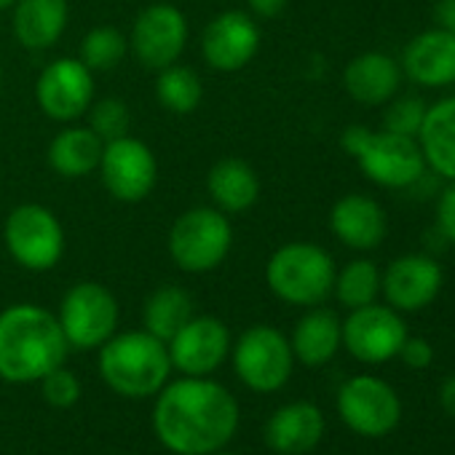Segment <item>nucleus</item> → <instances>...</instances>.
Returning a JSON list of instances; mask_svg holds the SVG:
<instances>
[{"mask_svg":"<svg viewBox=\"0 0 455 455\" xmlns=\"http://www.w3.org/2000/svg\"><path fill=\"white\" fill-rule=\"evenodd\" d=\"M442 266L423 252H407L380 271V295L399 314H412L431 306L442 292Z\"/></svg>","mask_w":455,"mask_h":455,"instance_id":"obj_17","label":"nucleus"},{"mask_svg":"<svg viewBox=\"0 0 455 455\" xmlns=\"http://www.w3.org/2000/svg\"><path fill=\"white\" fill-rule=\"evenodd\" d=\"M153 431L177 455L222 450L239 431V402L217 380L182 375L156 394Z\"/></svg>","mask_w":455,"mask_h":455,"instance_id":"obj_1","label":"nucleus"},{"mask_svg":"<svg viewBox=\"0 0 455 455\" xmlns=\"http://www.w3.org/2000/svg\"><path fill=\"white\" fill-rule=\"evenodd\" d=\"M260 41V25L250 12L228 9L204 28L201 57L214 73H239L258 57Z\"/></svg>","mask_w":455,"mask_h":455,"instance_id":"obj_14","label":"nucleus"},{"mask_svg":"<svg viewBox=\"0 0 455 455\" xmlns=\"http://www.w3.org/2000/svg\"><path fill=\"white\" fill-rule=\"evenodd\" d=\"M190 38L188 17L166 0L145 6L129 33V49L145 70H164L180 62Z\"/></svg>","mask_w":455,"mask_h":455,"instance_id":"obj_11","label":"nucleus"},{"mask_svg":"<svg viewBox=\"0 0 455 455\" xmlns=\"http://www.w3.org/2000/svg\"><path fill=\"white\" fill-rule=\"evenodd\" d=\"M439 404L444 407V412L455 415V372L442 383V388H439Z\"/></svg>","mask_w":455,"mask_h":455,"instance_id":"obj_38","label":"nucleus"},{"mask_svg":"<svg viewBox=\"0 0 455 455\" xmlns=\"http://www.w3.org/2000/svg\"><path fill=\"white\" fill-rule=\"evenodd\" d=\"M287 6L290 0H247V12L255 20H276L279 14H284Z\"/></svg>","mask_w":455,"mask_h":455,"instance_id":"obj_37","label":"nucleus"},{"mask_svg":"<svg viewBox=\"0 0 455 455\" xmlns=\"http://www.w3.org/2000/svg\"><path fill=\"white\" fill-rule=\"evenodd\" d=\"M193 314H196V306H193L190 292L177 284H164L156 292H150L145 300V308H142L145 327L142 330H148L158 340L169 343L172 335L193 319Z\"/></svg>","mask_w":455,"mask_h":455,"instance_id":"obj_27","label":"nucleus"},{"mask_svg":"<svg viewBox=\"0 0 455 455\" xmlns=\"http://www.w3.org/2000/svg\"><path fill=\"white\" fill-rule=\"evenodd\" d=\"M295 362H303L306 367H322L335 359V354L343 346V322L335 311L314 306L308 308L290 338Z\"/></svg>","mask_w":455,"mask_h":455,"instance_id":"obj_24","label":"nucleus"},{"mask_svg":"<svg viewBox=\"0 0 455 455\" xmlns=\"http://www.w3.org/2000/svg\"><path fill=\"white\" fill-rule=\"evenodd\" d=\"M340 145L356 161L362 174L386 190H410L428 172L415 137L351 124L343 132Z\"/></svg>","mask_w":455,"mask_h":455,"instance_id":"obj_4","label":"nucleus"},{"mask_svg":"<svg viewBox=\"0 0 455 455\" xmlns=\"http://www.w3.org/2000/svg\"><path fill=\"white\" fill-rule=\"evenodd\" d=\"M402 78V68L394 57L383 52H364L346 65L343 89L354 102L380 108L399 94Z\"/></svg>","mask_w":455,"mask_h":455,"instance_id":"obj_20","label":"nucleus"},{"mask_svg":"<svg viewBox=\"0 0 455 455\" xmlns=\"http://www.w3.org/2000/svg\"><path fill=\"white\" fill-rule=\"evenodd\" d=\"M41 113L57 124L81 121L94 102V73L78 57L52 60L36 81Z\"/></svg>","mask_w":455,"mask_h":455,"instance_id":"obj_12","label":"nucleus"},{"mask_svg":"<svg viewBox=\"0 0 455 455\" xmlns=\"http://www.w3.org/2000/svg\"><path fill=\"white\" fill-rule=\"evenodd\" d=\"M231 330L217 316L206 314H193V319L182 324L166 343L172 370L190 378H209L231 356Z\"/></svg>","mask_w":455,"mask_h":455,"instance_id":"obj_16","label":"nucleus"},{"mask_svg":"<svg viewBox=\"0 0 455 455\" xmlns=\"http://www.w3.org/2000/svg\"><path fill=\"white\" fill-rule=\"evenodd\" d=\"M126 54H129V38L113 25H100V28L89 30L78 46V60L92 73L116 70L126 60Z\"/></svg>","mask_w":455,"mask_h":455,"instance_id":"obj_30","label":"nucleus"},{"mask_svg":"<svg viewBox=\"0 0 455 455\" xmlns=\"http://www.w3.org/2000/svg\"><path fill=\"white\" fill-rule=\"evenodd\" d=\"M17 0H0V12H12Z\"/></svg>","mask_w":455,"mask_h":455,"instance_id":"obj_39","label":"nucleus"},{"mask_svg":"<svg viewBox=\"0 0 455 455\" xmlns=\"http://www.w3.org/2000/svg\"><path fill=\"white\" fill-rule=\"evenodd\" d=\"M118 300L100 282L73 284L60 303L57 322L68 338L70 348L92 351L108 343L118 330Z\"/></svg>","mask_w":455,"mask_h":455,"instance_id":"obj_9","label":"nucleus"},{"mask_svg":"<svg viewBox=\"0 0 455 455\" xmlns=\"http://www.w3.org/2000/svg\"><path fill=\"white\" fill-rule=\"evenodd\" d=\"M330 231L343 247L354 252H370L383 244L388 234V217L378 198L367 193H346L330 209Z\"/></svg>","mask_w":455,"mask_h":455,"instance_id":"obj_18","label":"nucleus"},{"mask_svg":"<svg viewBox=\"0 0 455 455\" xmlns=\"http://www.w3.org/2000/svg\"><path fill=\"white\" fill-rule=\"evenodd\" d=\"M97 174L116 201L140 204L158 185V158L148 142L126 134L105 142Z\"/></svg>","mask_w":455,"mask_h":455,"instance_id":"obj_10","label":"nucleus"},{"mask_svg":"<svg viewBox=\"0 0 455 455\" xmlns=\"http://www.w3.org/2000/svg\"><path fill=\"white\" fill-rule=\"evenodd\" d=\"M338 412L351 431L362 436H386L402 420V402L386 380L356 375L340 386Z\"/></svg>","mask_w":455,"mask_h":455,"instance_id":"obj_13","label":"nucleus"},{"mask_svg":"<svg viewBox=\"0 0 455 455\" xmlns=\"http://www.w3.org/2000/svg\"><path fill=\"white\" fill-rule=\"evenodd\" d=\"M332 255L311 242H287L266 263L268 290L287 306L314 308L332 295L335 284Z\"/></svg>","mask_w":455,"mask_h":455,"instance_id":"obj_5","label":"nucleus"},{"mask_svg":"<svg viewBox=\"0 0 455 455\" xmlns=\"http://www.w3.org/2000/svg\"><path fill=\"white\" fill-rule=\"evenodd\" d=\"M431 20H434V28L455 36V0H434Z\"/></svg>","mask_w":455,"mask_h":455,"instance_id":"obj_36","label":"nucleus"},{"mask_svg":"<svg viewBox=\"0 0 455 455\" xmlns=\"http://www.w3.org/2000/svg\"><path fill=\"white\" fill-rule=\"evenodd\" d=\"M418 145L426 169L444 182H455V94L426 108Z\"/></svg>","mask_w":455,"mask_h":455,"instance_id":"obj_25","label":"nucleus"},{"mask_svg":"<svg viewBox=\"0 0 455 455\" xmlns=\"http://www.w3.org/2000/svg\"><path fill=\"white\" fill-rule=\"evenodd\" d=\"M332 295L348 311L375 303L380 295V268L367 258H356L346 263L340 271H335Z\"/></svg>","mask_w":455,"mask_h":455,"instance_id":"obj_29","label":"nucleus"},{"mask_svg":"<svg viewBox=\"0 0 455 455\" xmlns=\"http://www.w3.org/2000/svg\"><path fill=\"white\" fill-rule=\"evenodd\" d=\"M4 244L12 260L33 274H46L65 258L68 236L62 220L44 204H20L4 222Z\"/></svg>","mask_w":455,"mask_h":455,"instance_id":"obj_7","label":"nucleus"},{"mask_svg":"<svg viewBox=\"0 0 455 455\" xmlns=\"http://www.w3.org/2000/svg\"><path fill=\"white\" fill-rule=\"evenodd\" d=\"M68 0H17L12 9V30L22 49L49 52L68 30Z\"/></svg>","mask_w":455,"mask_h":455,"instance_id":"obj_21","label":"nucleus"},{"mask_svg":"<svg viewBox=\"0 0 455 455\" xmlns=\"http://www.w3.org/2000/svg\"><path fill=\"white\" fill-rule=\"evenodd\" d=\"M102 148H105V142L89 126L65 124V129L49 142L46 158H49V166L60 177L81 180V177L97 172Z\"/></svg>","mask_w":455,"mask_h":455,"instance_id":"obj_26","label":"nucleus"},{"mask_svg":"<svg viewBox=\"0 0 455 455\" xmlns=\"http://www.w3.org/2000/svg\"><path fill=\"white\" fill-rule=\"evenodd\" d=\"M436 231L444 244L455 247V182L436 193Z\"/></svg>","mask_w":455,"mask_h":455,"instance_id":"obj_34","label":"nucleus"},{"mask_svg":"<svg viewBox=\"0 0 455 455\" xmlns=\"http://www.w3.org/2000/svg\"><path fill=\"white\" fill-rule=\"evenodd\" d=\"M86 116H89V124L86 126L102 142H110V140H118V137L132 134V110L118 97H105L100 102H92V108H89Z\"/></svg>","mask_w":455,"mask_h":455,"instance_id":"obj_31","label":"nucleus"},{"mask_svg":"<svg viewBox=\"0 0 455 455\" xmlns=\"http://www.w3.org/2000/svg\"><path fill=\"white\" fill-rule=\"evenodd\" d=\"M324 436V415L311 402H290L279 407L266 423V442L274 452L303 455Z\"/></svg>","mask_w":455,"mask_h":455,"instance_id":"obj_22","label":"nucleus"},{"mask_svg":"<svg viewBox=\"0 0 455 455\" xmlns=\"http://www.w3.org/2000/svg\"><path fill=\"white\" fill-rule=\"evenodd\" d=\"M68 338L57 314L36 303H14L0 311V380L38 383L65 364Z\"/></svg>","mask_w":455,"mask_h":455,"instance_id":"obj_2","label":"nucleus"},{"mask_svg":"<svg viewBox=\"0 0 455 455\" xmlns=\"http://www.w3.org/2000/svg\"><path fill=\"white\" fill-rule=\"evenodd\" d=\"M206 455H234V452H228V450L222 447V450H214V452H206Z\"/></svg>","mask_w":455,"mask_h":455,"instance_id":"obj_40","label":"nucleus"},{"mask_svg":"<svg viewBox=\"0 0 455 455\" xmlns=\"http://www.w3.org/2000/svg\"><path fill=\"white\" fill-rule=\"evenodd\" d=\"M38 383H41L44 399L52 407H57V410H68V407L78 404V399H81V380L65 364H60L57 370H52L49 375H44Z\"/></svg>","mask_w":455,"mask_h":455,"instance_id":"obj_33","label":"nucleus"},{"mask_svg":"<svg viewBox=\"0 0 455 455\" xmlns=\"http://www.w3.org/2000/svg\"><path fill=\"white\" fill-rule=\"evenodd\" d=\"M0 92H4V68H0Z\"/></svg>","mask_w":455,"mask_h":455,"instance_id":"obj_41","label":"nucleus"},{"mask_svg":"<svg viewBox=\"0 0 455 455\" xmlns=\"http://www.w3.org/2000/svg\"><path fill=\"white\" fill-rule=\"evenodd\" d=\"M156 100L172 116H190L204 100V84L188 65H169L156 76Z\"/></svg>","mask_w":455,"mask_h":455,"instance_id":"obj_28","label":"nucleus"},{"mask_svg":"<svg viewBox=\"0 0 455 455\" xmlns=\"http://www.w3.org/2000/svg\"><path fill=\"white\" fill-rule=\"evenodd\" d=\"M407 338V324L399 311L378 300L362 308H354L343 322V346L346 351L364 364H383L394 359Z\"/></svg>","mask_w":455,"mask_h":455,"instance_id":"obj_15","label":"nucleus"},{"mask_svg":"<svg viewBox=\"0 0 455 455\" xmlns=\"http://www.w3.org/2000/svg\"><path fill=\"white\" fill-rule=\"evenodd\" d=\"M426 108L428 105L418 97H394L391 102H386L383 129L418 140V132H420L423 118H426Z\"/></svg>","mask_w":455,"mask_h":455,"instance_id":"obj_32","label":"nucleus"},{"mask_svg":"<svg viewBox=\"0 0 455 455\" xmlns=\"http://www.w3.org/2000/svg\"><path fill=\"white\" fill-rule=\"evenodd\" d=\"M234 250L231 217L217 206H190L169 228L166 252L185 274H209Z\"/></svg>","mask_w":455,"mask_h":455,"instance_id":"obj_6","label":"nucleus"},{"mask_svg":"<svg viewBox=\"0 0 455 455\" xmlns=\"http://www.w3.org/2000/svg\"><path fill=\"white\" fill-rule=\"evenodd\" d=\"M231 362L247 388L258 394H274L290 380L295 354L282 330L271 324H252L231 346Z\"/></svg>","mask_w":455,"mask_h":455,"instance_id":"obj_8","label":"nucleus"},{"mask_svg":"<svg viewBox=\"0 0 455 455\" xmlns=\"http://www.w3.org/2000/svg\"><path fill=\"white\" fill-rule=\"evenodd\" d=\"M260 177L255 166L244 158H220L206 172V196L212 206H217L225 214H242L252 209L260 198Z\"/></svg>","mask_w":455,"mask_h":455,"instance_id":"obj_23","label":"nucleus"},{"mask_svg":"<svg viewBox=\"0 0 455 455\" xmlns=\"http://www.w3.org/2000/svg\"><path fill=\"white\" fill-rule=\"evenodd\" d=\"M100 378L110 391L126 399L156 396L172 375V359L164 340L148 330L116 332L100 346Z\"/></svg>","mask_w":455,"mask_h":455,"instance_id":"obj_3","label":"nucleus"},{"mask_svg":"<svg viewBox=\"0 0 455 455\" xmlns=\"http://www.w3.org/2000/svg\"><path fill=\"white\" fill-rule=\"evenodd\" d=\"M402 76L423 89H444L455 84V36L439 28L423 30L407 41L402 60Z\"/></svg>","mask_w":455,"mask_h":455,"instance_id":"obj_19","label":"nucleus"},{"mask_svg":"<svg viewBox=\"0 0 455 455\" xmlns=\"http://www.w3.org/2000/svg\"><path fill=\"white\" fill-rule=\"evenodd\" d=\"M396 356H399L407 367H412V370H426V367L434 362V348H431V343H428L426 338H410V335H407Z\"/></svg>","mask_w":455,"mask_h":455,"instance_id":"obj_35","label":"nucleus"}]
</instances>
